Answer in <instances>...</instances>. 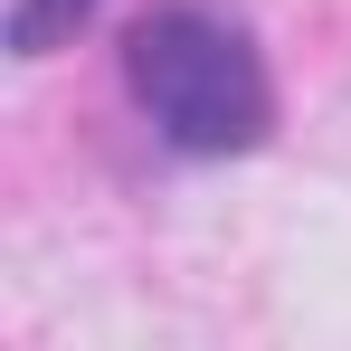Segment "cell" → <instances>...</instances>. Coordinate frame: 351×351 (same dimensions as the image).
Masks as SVG:
<instances>
[{
	"label": "cell",
	"instance_id": "2",
	"mask_svg": "<svg viewBox=\"0 0 351 351\" xmlns=\"http://www.w3.org/2000/svg\"><path fill=\"white\" fill-rule=\"evenodd\" d=\"M95 10H105V0H10V58H48V48H66Z\"/></svg>",
	"mask_w": 351,
	"mask_h": 351
},
{
	"label": "cell",
	"instance_id": "1",
	"mask_svg": "<svg viewBox=\"0 0 351 351\" xmlns=\"http://www.w3.org/2000/svg\"><path fill=\"white\" fill-rule=\"evenodd\" d=\"M123 86L152 114V133L171 152H190V162L256 152L266 123H276V86H266V66L247 48V29L219 19V10H199V0H162L152 19H133Z\"/></svg>",
	"mask_w": 351,
	"mask_h": 351
}]
</instances>
